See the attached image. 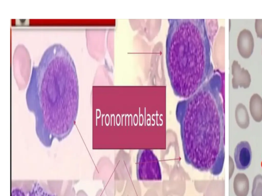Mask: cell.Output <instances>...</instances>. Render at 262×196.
<instances>
[{
    "label": "cell",
    "instance_id": "obj_1",
    "mask_svg": "<svg viewBox=\"0 0 262 196\" xmlns=\"http://www.w3.org/2000/svg\"><path fill=\"white\" fill-rule=\"evenodd\" d=\"M210 90L203 85L176 108L185 160L201 172L210 171L224 148L223 117Z\"/></svg>",
    "mask_w": 262,
    "mask_h": 196
},
{
    "label": "cell",
    "instance_id": "obj_2",
    "mask_svg": "<svg viewBox=\"0 0 262 196\" xmlns=\"http://www.w3.org/2000/svg\"><path fill=\"white\" fill-rule=\"evenodd\" d=\"M166 42L168 75L173 92L186 99L203 85L208 71V44L203 19H169Z\"/></svg>",
    "mask_w": 262,
    "mask_h": 196
},
{
    "label": "cell",
    "instance_id": "obj_3",
    "mask_svg": "<svg viewBox=\"0 0 262 196\" xmlns=\"http://www.w3.org/2000/svg\"><path fill=\"white\" fill-rule=\"evenodd\" d=\"M136 164L137 177L139 180L160 181L162 179L160 163L152 150H139Z\"/></svg>",
    "mask_w": 262,
    "mask_h": 196
},
{
    "label": "cell",
    "instance_id": "obj_4",
    "mask_svg": "<svg viewBox=\"0 0 262 196\" xmlns=\"http://www.w3.org/2000/svg\"><path fill=\"white\" fill-rule=\"evenodd\" d=\"M234 159L238 169L243 170L249 167L252 160V151L247 141H241L237 144L234 149Z\"/></svg>",
    "mask_w": 262,
    "mask_h": 196
},
{
    "label": "cell",
    "instance_id": "obj_5",
    "mask_svg": "<svg viewBox=\"0 0 262 196\" xmlns=\"http://www.w3.org/2000/svg\"><path fill=\"white\" fill-rule=\"evenodd\" d=\"M231 72L233 76L232 85L234 89L238 87L247 88L251 83V76L248 70L241 67L238 61L234 60L231 66Z\"/></svg>",
    "mask_w": 262,
    "mask_h": 196
},
{
    "label": "cell",
    "instance_id": "obj_6",
    "mask_svg": "<svg viewBox=\"0 0 262 196\" xmlns=\"http://www.w3.org/2000/svg\"><path fill=\"white\" fill-rule=\"evenodd\" d=\"M254 46V39L251 31L246 29L242 30L237 40V46L241 56L244 58H249L253 53Z\"/></svg>",
    "mask_w": 262,
    "mask_h": 196
},
{
    "label": "cell",
    "instance_id": "obj_7",
    "mask_svg": "<svg viewBox=\"0 0 262 196\" xmlns=\"http://www.w3.org/2000/svg\"><path fill=\"white\" fill-rule=\"evenodd\" d=\"M233 190L236 196H247L249 190V181L246 174L237 173L233 181Z\"/></svg>",
    "mask_w": 262,
    "mask_h": 196
},
{
    "label": "cell",
    "instance_id": "obj_8",
    "mask_svg": "<svg viewBox=\"0 0 262 196\" xmlns=\"http://www.w3.org/2000/svg\"><path fill=\"white\" fill-rule=\"evenodd\" d=\"M249 109L253 120L257 122L262 121V98L257 93L253 94L250 100Z\"/></svg>",
    "mask_w": 262,
    "mask_h": 196
},
{
    "label": "cell",
    "instance_id": "obj_9",
    "mask_svg": "<svg viewBox=\"0 0 262 196\" xmlns=\"http://www.w3.org/2000/svg\"><path fill=\"white\" fill-rule=\"evenodd\" d=\"M235 120L238 126L242 129H247L250 124V118L246 106L242 103L237 105L235 111Z\"/></svg>",
    "mask_w": 262,
    "mask_h": 196
},
{
    "label": "cell",
    "instance_id": "obj_10",
    "mask_svg": "<svg viewBox=\"0 0 262 196\" xmlns=\"http://www.w3.org/2000/svg\"><path fill=\"white\" fill-rule=\"evenodd\" d=\"M62 184L57 183L49 184L50 190L56 196H76L74 188L72 187V183H68L64 188L62 189Z\"/></svg>",
    "mask_w": 262,
    "mask_h": 196
},
{
    "label": "cell",
    "instance_id": "obj_11",
    "mask_svg": "<svg viewBox=\"0 0 262 196\" xmlns=\"http://www.w3.org/2000/svg\"><path fill=\"white\" fill-rule=\"evenodd\" d=\"M27 196H56L37 181L33 183L27 192Z\"/></svg>",
    "mask_w": 262,
    "mask_h": 196
},
{
    "label": "cell",
    "instance_id": "obj_12",
    "mask_svg": "<svg viewBox=\"0 0 262 196\" xmlns=\"http://www.w3.org/2000/svg\"><path fill=\"white\" fill-rule=\"evenodd\" d=\"M252 196H262V175H257L254 178L251 191Z\"/></svg>",
    "mask_w": 262,
    "mask_h": 196
},
{
    "label": "cell",
    "instance_id": "obj_13",
    "mask_svg": "<svg viewBox=\"0 0 262 196\" xmlns=\"http://www.w3.org/2000/svg\"><path fill=\"white\" fill-rule=\"evenodd\" d=\"M224 158L225 151L224 148L221 150L215 164L210 171L212 175H218L222 172L224 164Z\"/></svg>",
    "mask_w": 262,
    "mask_h": 196
},
{
    "label": "cell",
    "instance_id": "obj_14",
    "mask_svg": "<svg viewBox=\"0 0 262 196\" xmlns=\"http://www.w3.org/2000/svg\"><path fill=\"white\" fill-rule=\"evenodd\" d=\"M28 190H24L19 187H13L11 190V196H27Z\"/></svg>",
    "mask_w": 262,
    "mask_h": 196
},
{
    "label": "cell",
    "instance_id": "obj_15",
    "mask_svg": "<svg viewBox=\"0 0 262 196\" xmlns=\"http://www.w3.org/2000/svg\"><path fill=\"white\" fill-rule=\"evenodd\" d=\"M255 29L257 37L262 38V19H256Z\"/></svg>",
    "mask_w": 262,
    "mask_h": 196
},
{
    "label": "cell",
    "instance_id": "obj_16",
    "mask_svg": "<svg viewBox=\"0 0 262 196\" xmlns=\"http://www.w3.org/2000/svg\"><path fill=\"white\" fill-rule=\"evenodd\" d=\"M229 178L230 179L232 177V175L234 170V164L232 157L229 156Z\"/></svg>",
    "mask_w": 262,
    "mask_h": 196
},
{
    "label": "cell",
    "instance_id": "obj_17",
    "mask_svg": "<svg viewBox=\"0 0 262 196\" xmlns=\"http://www.w3.org/2000/svg\"><path fill=\"white\" fill-rule=\"evenodd\" d=\"M76 196H88L86 193L83 190H79L76 193Z\"/></svg>",
    "mask_w": 262,
    "mask_h": 196
},
{
    "label": "cell",
    "instance_id": "obj_18",
    "mask_svg": "<svg viewBox=\"0 0 262 196\" xmlns=\"http://www.w3.org/2000/svg\"><path fill=\"white\" fill-rule=\"evenodd\" d=\"M95 196H105L102 189H99L96 193Z\"/></svg>",
    "mask_w": 262,
    "mask_h": 196
}]
</instances>
